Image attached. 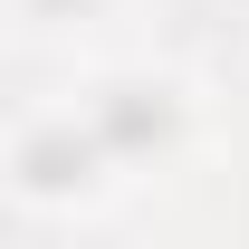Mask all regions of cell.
<instances>
[{"label": "cell", "mask_w": 249, "mask_h": 249, "mask_svg": "<svg viewBox=\"0 0 249 249\" xmlns=\"http://www.w3.org/2000/svg\"><path fill=\"white\" fill-rule=\"evenodd\" d=\"M87 134L106 144V163L163 154V144H173V96H163V87H106L87 106Z\"/></svg>", "instance_id": "6da1fadb"}, {"label": "cell", "mask_w": 249, "mask_h": 249, "mask_svg": "<svg viewBox=\"0 0 249 249\" xmlns=\"http://www.w3.org/2000/svg\"><path fill=\"white\" fill-rule=\"evenodd\" d=\"M96 163H106V144H96L87 124H38L29 144H19V182L29 192H87Z\"/></svg>", "instance_id": "7a4b0ae2"}, {"label": "cell", "mask_w": 249, "mask_h": 249, "mask_svg": "<svg viewBox=\"0 0 249 249\" xmlns=\"http://www.w3.org/2000/svg\"><path fill=\"white\" fill-rule=\"evenodd\" d=\"M38 19H77V10H96V0H29Z\"/></svg>", "instance_id": "3957f363"}]
</instances>
